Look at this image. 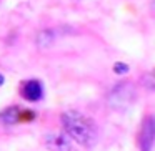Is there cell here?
Segmentation results:
<instances>
[{
  "instance_id": "1",
  "label": "cell",
  "mask_w": 155,
  "mask_h": 151,
  "mask_svg": "<svg viewBox=\"0 0 155 151\" xmlns=\"http://www.w3.org/2000/svg\"><path fill=\"white\" fill-rule=\"evenodd\" d=\"M62 124L68 136L82 146L90 148L97 143V126H95L94 120H90L85 115L78 113V111H65L62 115Z\"/></svg>"
},
{
  "instance_id": "2",
  "label": "cell",
  "mask_w": 155,
  "mask_h": 151,
  "mask_svg": "<svg viewBox=\"0 0 155 151\" xmlns=\"http://www.w3.org/2000/svg\"><path fill=\"white\" fill-rule=\"evenodd\" d=\"M134 100V90H132V85L128 83H122L117 88H114L110 96V105L112 106H118L120 103L124 105H130V101Z\"/></svg>"
},
{
  "instance_id": "3",
  "label": "cell",
  "mask_w": 155,
  "mask_h": 151,
  "mask_svg": "<svg viewBox=\"0 0 155 151\" xmlns=\"http://www.w3.org/2000/svg\"><path fill=\"white\" fill-rule=\"evenodd\" d=\"M44 141L45 146L50 151H72V144L68 138L62 133H48Z\"/></svg>"
},
{
  "instance_id": "4",
  "label": "cell",
  "mask_w": 155,
  "mask_h": 151,
  "mask_svg": "<svg viewBox=\"0 0 155 151\" xmlns=\"http://www.w3.org/2000/svg\"><path fill=\"white\" fill-rule=\"evenodd\" d=\"M153 133H155V124H153V118L148 116L145 120L143 126H142V133H140V151H150L152 144H153Z\"/></svg>"
},
{
  "instance_id": "5",
  "label": "cell",
  "mask_w": 155,
  "mask_h": 151,
  "mask_svg": "<svg viewBox=\"0 0 155 151\" xmlns=\"http://www.w3.org/2000/svg\"><path fill=\"white\" fill-rule=\"evenodd\" d=\"M22 96L25 98L27 101H38L44 95V88H42L40 81L37 80H30L22 87Z\"/></svg>"
},
{
  "instance_id": "6",
  "label": "cell",
  "mask_w": 155,
  "mask_h": 151,
  "mask_svg": "<svg viewBox=\"0 0 155 151\" xmlns=\"http://www.w3.org/2000/svg\"><path fill=\"white\" fill-rule=\"evenodd\" d=\"M18 116H22V115L18 113V110L15 106H12V108H8V110H5L4 113H0V121L4 124H14L20 120Z\"/></svg>"
},
{
  "instance_id": "7",
  "label": "cell",
  "mask_w": 155,
  "mask_h": 151,
  "mask_svg": "<svg viewBox=\"0 0 155 151\" xmlns=\"http://www.w3.org/2000/svg\"><path fill=\"white\" fill-rule=\"evenodd\" d=\"M114 71H115V73H118V75H124V73H127V71H128V65L118 61V63L114 65Z\"/></svg>"
},
{
  "instance_id": "8",
  "label": "cell",
  "mask_w": 155,
  "mask_h": 151,
  "mask_svg": "<svg viewBox=\"0 0 155 151\" xmlns=\"http://www.w3.org/2000/svg\"><path fill=\"white\" fill-rule=\"evenodd\" d=\"M2 85H4V77L0 75V87H2Z\"/></svg>"
}]
</instances>
